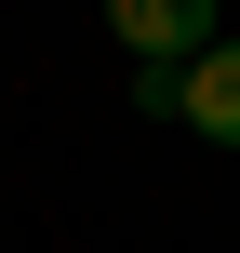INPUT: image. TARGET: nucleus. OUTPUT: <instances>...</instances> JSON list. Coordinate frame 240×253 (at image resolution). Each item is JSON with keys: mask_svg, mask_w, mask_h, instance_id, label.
I'll use <instances>...</instances> for the list:
<instances>
[{"mask_svg": "<svg viewBox=\"0 0 240 253\" xmlns=\"http://www.w3.org/2000/svg\"><path fill=\"white\" fill-rule=\"evenodd\" d=\"M107 40H134V67H187L214 53V0H107Z\"/></svg>", "mask_w": 240, "mask_h": 253, "instance_id": "1", "label": "nucleus"}, {"mask_svg": "<svg viewBox=\"0 0 240 253\" xmlns=\"http://www.w3.org/2000/svg\"><path fill=\"white\" fill-rule=\"evenodd\" d=\"M174 120H187V133H214V147H240V40H214V53H187V67H174Z\"/></svg>", "mask_w": 240, "mask_h": 253, "instance_id": "2", "label": "nucleus"}]
</instances>
